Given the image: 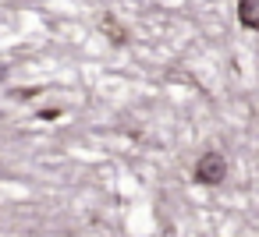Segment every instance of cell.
Returning a JSON list of instances; mask_svg holds the SVG:
<instances>
[{
  "instance_id": "6da1fadb",
  "label": "cell",
  "mask_w": 259,
  "mask_h": 237,
  "mask_svg": "<svg viewBox=\"0 0 259 237\" xmlns=\"http://www.w3.org/2000/svg\"><path fill=\"white\" fill-rule=\"evenodd\" d=\"M224 173H227V163H224L220 152H206V156L195 163V181H199V184H220Z\"/></svg>"
},
{
  "instance_id": "7a4b0ae2",
  "label": "cell",
  "mask_w": 259,
  "mask_h": 237,
  "mask_svg": "<svg viewBox=\"0 0 259 237\" xmlns=\"http://www.w3.org/2000/svg\"><path fill=\"white\" fill-rule=\"evenodd\" d=\"M238 18L245 29H259V0H241L238 4Z\"/></svg>"
}]
</instances>
